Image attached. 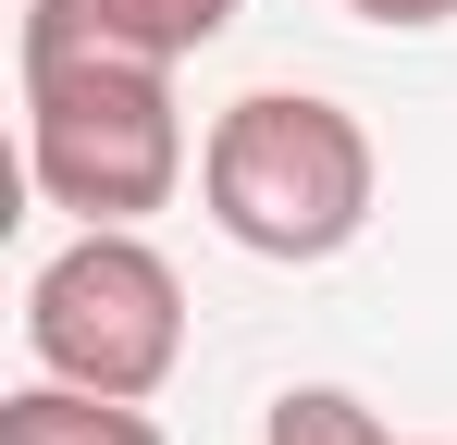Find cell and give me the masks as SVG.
I'll list each match as a JSON object with an SVG mask.
<instances>
[{"label":"cell","instance_id":"6da1fadb","mask_svg":"<svg viewBox=\"0 0 457 445\" xmlns=\"http://www.w3.org/2000/svg\"><path fill=\"white\" fill-rule=\"evenodd\" d=\"M371 186H383V161L359 137V112H334L309 87H247L198 137V198H211V222L247 260H334V248H359Z\"/></svg>","mask_w":457,"mask_h":445},{"label":"cell","instance_id":"7a4b0ae2","mask_svg":"<svg viewBox=\"0 0 457 445\" xmlns=\"http://www.w3.org/2000/svg\"><path fill=\"white\" fill-rule=\"evenodd\" d=\"M25 63V173L75 222H137L186 186L173 63L137 50H12Z\"/></svg>","mask_w":457,"mask_h":445},{"label":"cell","instance_id":"3957f363","mask_svg":"<svg viewBox=\"0 0 457 445\" xmlns=\"http://www.w3.org/2000/svg\"><path fill=\"white\" fill-rule=\"evenodd\" d=\"M25 347L62 383H99V396H161L173 359H186V285L137 222H87L62 260H37L25 285Z\"/></svg>","mask_w":457,"mask_h":445},{"label":"cell","instance_id":"277c9868","mask_svg":"<svg viewBox=\"0 0 457 445\" xmlns=\"http://www.w3.org/2000/svg\"><path fill=\"white\" fill-rule=\"evenodd\" d=\"M235 25V0H25L12 50H137V63H186Z\"/></svg>","mask_w":457,"mask_h":445},{"label":"cell","instance_id":"5b68a950","mask_svg":"<svg viewBox=\"0 0 457 445\" xmlns=\"http://www.w3.org/2000/svg\"><path fill=\"white\" fill-rule=\"evenodd\" d=\"M0 445H161L149 396H99V383H25V396H0Z\"/></svg>","mask_w":457,"mask_h":445},{"label":"cell","instance_id":"8992f818","mask_svg":"<svg viewBox=\"0 0 457 445\" xmlns=\"http://www.w3.org/2000/svg\"><path fill=\"white\" fill-rule=\"evenodd\" d=\"M260 445H395V433H383V421L346 396V383H297V396H272Z\"/></svg>","mask_w":457,"mask_h":445},{"label":"cell","instance_id":"52a82bcc","mask_svg":"<svg viewBox=\"0 0 457 445\" xmlns=\"http://www.w3.org/2000/svg\"><path fill=\"white\" fill-rule=\"evenodd\" d=\"M334 13H359V25H445L457 0H334Z\"/></svg>","mask_w":457,"mask_h":445}]
</instances>
